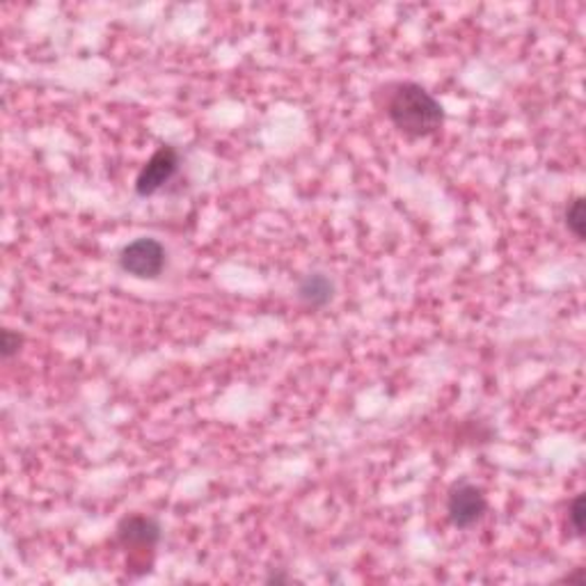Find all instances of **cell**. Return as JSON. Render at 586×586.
I'll use <instances>...</instances> for the list:
<instances>
[{
  "instance_id": "1",
  "label": "cell",
  "mask_w": 586,
  "mask_h": 586,
  "mask_svg": "<svg viewBox=\"0 0 586 586\" xmlns=\"http://www.w3.org/2000/svg\"><path fill=\"white\" fill-rule=\"evenodd\" d=\"M385 112L398 133L429 137L444 124L442 104L417 83H396L387 92Z\"/></svg>"
},
{
  "instance_id": "2",
  "label": "cell",
  "mask_w": 586,
  "mask_h": 586,
  "mask_svg": "<svg viewBox=\"0 0 586 586\" xmlns=\"http://www.w3.org/2000/svg\"><path fill=\"white\" fill-rule=\"evenodd\" d=\"M120 268L137 279H156L168 264V252L156 239H135L120 252Z\"/></svg>"
},
{
  "instance_id": "3",
  "label": "cell",
  "mask_w": 586,
  "mask_h": 586,
  "mask_svg": "<svg viewBox=\"0 0 586 586\" xmlns=\"http://www.w3.org/2000/svg\"><path fill=\"white\" fill-rule=\"evenodd\" d=\"M115 538L127 552H131V561L140 559L145 564L147 552L154 554L160 543V525L150 515H127L115 529ZM150 571V564H145Z\"/></svg>"
},
{
  "instance_id": "4",
  "label": "cell",
  "mask_w": 586,
  "mask_h": 586,
  "mask_svg": "<svg viewBox=\"0 0 586 586\" xmlns=\"http://www.w3.org/2000/svg\"><path fill=\"white\" fill-rule=\"evenodd\" d=\"M488 511V500L486 492L470 483V481H461L456 483L450 495H447V515L454 527L458 529H470L475 527Z\"/></svg>"
},
{
  "instance_id": "5",
  "label": "cell",
  "mask_w": 586,
  "mask_h": 586,
  "mask_svg": "<svg viewBox=\"0 0 586 586\" xmlns=\"http://www.w3.org/2000/svg\"><path fill=\"white\" fill-rule=\"evenodd\" d=\"M179 172V154L175 147L163 145L158 147L152 158L145 163L143 170L137 172L135 179V193L140 198H152L158 191L166 189V186L175 179Z\"/></svg>"
},
{
  "instance_id": "6",
  "label": "cell",
  "mask_w": 586,
  "mask_h": 586,
  "mask_svg": "<svg viewBox=\"0 0 586 586\" xmlns=\"http://www.w3.org/2000/svg\"><path fill=\"white\" fill-rule=\"evenodd\" d=\"M333 296H335L333 279L323 273H310L298 283V300L310 310L325 308V304L333 300Z\"/></svg>"
},
{
  "instance_id": "7",
  "label": "cell",
  "mask_w": 586,
  "mask_h": 586,
  "mask_svg": "<svg viewBox=\"0 0 586 586\" xmlns=\"http://www.w3.org/2000/svg\"><path fill=\"white\" fill-rule=\"evenodd\" d=\"M566 227L577 241H584L586 220H584V200L575 198L566 208Z\"/></svg>"
},
{
  "instance_id": "8",
  "label": "cell",
  "mask_w": 586,
  "mask_h": 586,
  "mask_svg": "<svg viewBox=\"0 0 586 586\" xmlns=\"http://www.w3.org/2000/svg\"><path fill=\"white\" fill-rule=\"evenodd\" d=\"M584 515H586L584 495H577L569 506V527L577 538L584 536Z\"/></svg>"
},
{
  "instance_id": "9",
  "label": "cell",
  "mask_w": 586,
  "mask_h": 586,
  "mask_svg": "<svg viewBox=\"0 0 586 586\" xmlns=\"http://www.w3.org/2000/svg\"><path fill=\"white\" fill-rule=\"evenodd\" d=\"M23 344V337L14 331H10V327H5L3 335H0V354H3L5 360L14 358L19 354V348Z\"/></svg>"
}]
</instances>
